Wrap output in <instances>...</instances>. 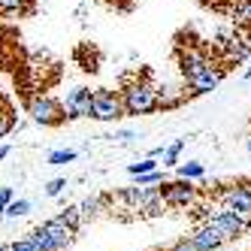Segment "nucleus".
Listing matches in <instances>:
<instances>
[{
  "mask_svg": "<svg viewBox=\"0 0 251 251\" xmlns=\"http://www.w3.org/2000/svg\"><path fill=\"white\" fill-rule=\"evenodd\" d=\"M12 130V115H0V136H6Z\"/></svg>",
  "mask_w": 251,
  "mask_h": 251,
  "instance_id": "nucleus-18",
  "label": "nucleus"
},
{
  "mask_svg": "<svg viewBox=\"0 0 251 251\" xmlns=\"http://www.w3.org/2000/svg\"><path fill=\"white\" fill-rule=\"evenodd\" d=\"M0 251H12V248H9V245H0Z\"/></svg>",
  "mask_w": 251,
  "mask_h": 251,
  "instance_id": "nucleus-23",
  "label": "nucleus"
},
{
  "mask_svg": "<svg viewBox=\"0 0 251 251\" xmlns=\"http://www.w3.org/2000/svg\"><path fill=\"white\" fill-rule=\"evenodd\" d=\"M70 160H76V151L73 149H58L49 154V164L51 167H61V164H70Z\"/></svg>",
  "mask_w": 251,
  "mask_h": 251,
  "instance_id": "nucleus-10",
  "label": "nucleus"
},
{
  "mask_svg": "<svg viewBox=\"0 0 251 251\" xmlns=\"http://www.w3.org/2000/svg\"><path fill=\"white\" fill-rule=\"evenodd\" d=\"M12 200V188H0V206H6Z\"/></svg>",
  "mask_w": 251,
  "mask_h": 251,
  "instance_id": "nucleus-20",
  "label": "nucleus"
},
{
  "mask_svg": "<svg viewBox=\"0 0 251 251\" xmlns=\"http://www.w3.org/2000/svg\"><path fill=\"white\" fill-rule=\"evenodd\" d=\"M185 149V139H176L170 149H164V167H176V160H178V151Z\"/></svg>",
  "mask_w": 251,
  "mask_h": 251,
  "instance_id": "nucleus-12",
  "label": "nucleus"
},
{
  "mask_svg": "<svg viewBox=\"0 0 251 251\" xmlns=\"http://www.w3.org/2000/svg\"><path fill=\"white\" fill-rule=\"evenodd\" d=\"M6 154H9V146H0V160H3Z\"/></svg>",
  "mask_w": 251,
  "mask_h": 251,
  "instance_id": "nucleus-21",
  "label": "nucleus"
},
{
  "mask_svg": "<svg viewBox=\"0 0 251 251\" xmlns=\"http://www.w3.org/2000/svg\"><path fill=\"white\" fill-rule=\"evenodd\" d=\"M91 118H97V121H118V118H124L121 94L109 91V88L91 91Z\"/></svg>",
  "mask_w": 251,
  "mask_h": 251,
  "instance_id": "nucleus-3",
  "label": "nucleus"
},
{
  "mask_svg": "<svg viewBox=\"0 0 251 251\" xmlns=\"http://www.w3.org/2000/svg\"><path fill=\"white\" fill-rule=\"evenodd\" d=\"M248 151H251V142H248Z\"/></svg>",
  "mask_w": 251,
  "mask_h": 251,
  "instance_id": "nucleus-25",
  "label": "nucleus"
},
{
  "mask_svg": "<svg viewBox=\"0 0 251 251\" xmlns=\"http://www.w3.org/2000/svg\"><path fill=\"white\" fill-rule=\"evenodd\" d=\"M178 176H182V178H200V176H203V167L191 160V164H182V167H178Z\"/></svg>",
  "mask_w": 251,
  "mask_h": 251,
  "instance_id": "nucleus-15",
  "label": "nucleus"
},
{
  "mask_svg": "<svg viewBox=\"0 0 251 251\" xmlns=\"http://www.w3.org/2000/svg\"><path fill=\"white\" fill-rule=\"evenodd\" d=\"M27 112H30V118L37 121V124H46V127H55V124H61V121L67 118L64 106H61L55 97H43V94H37V97L30 100Z\"/></svg>",
  "mask_w": 251,
  "mask_h": 251,
  "instance_id": "nucleus-5",
  "label": "nucleus"
},
{
  "mask_svg": "<svg viewBox=\"0 0 251 251\" xmlns=\"http://www.w3.org/2000/svg\"><path fill=\"white\" fill-rule=\"evenodd\" d=\"M30 242L37 245V251H55V245H51V233L46 230V224H40L37 230H33V236H30Z\"/></svg>",
  "mask_w": 251,
  "mask_h": 251,
  "instance_id": "nucleus-8",
  "label": "nucleus"
},
{
  "mask_svg": "<svg viewBox=\"0 0 251 251\" xmlns=\"http://www.w3.org/2000/svg\"><path fill=\"white\" fill-rule=\"evenodd\" d=\"M33 6V0H0V12L3 15H22Z\"/></svg>",
  "mask_w": 251,
  "mask_h": 251,
  "instance_id": "nucleus-7",
  "label": "nucleus"
},
{
  "mask_svg": "<svg viewBox=\"0 0 251 251\" xmlns=\"http://www.w3.org/2000/svg\"><path fill=\"white\" fill-rule=\"evenodd\" d=\"M178 73H182V79H185L188 94L197 97V94L215 91V88L221 85L227 70L215 64L203 49L188 46V49H178Z\"/></svg>",
  "mask_w": 251,
  "mask_h": 251,
  "instance_id": "nucleus-1",
  "label": "nucleus"
},
{
  "mask_svg": "<svg viewBox=\"0 0 251 251\" xmlns=\"http://www.w3.org/2000/svg\"><path fill=\"white\" fill-rule=\"evenodd\" d=\"M245 79H251V67H248V70H245Z\"/></svg>",
  "mask_w": 251,
  "mask_h": 251,
  "instance_id": "nucleus-22",
  "label": "nucleus"
},
{
  "mask_svg": "<svg viewBox=\"0 0 251 251\" xmlns=\"http://www.w3.org/2000/svg\"><path fill=\"white\" fill-rule=\"evenodd\" d=\"M27 212H30V200H9L3 206L6 218H22V215H27Z\"/></svg>",
  "mask_w": 251,
  "mask_h": 251,
  "instance_id": "nucleus-9",
  "label": "nucleus"
},
{
  "mask_svg": "<svg viewBox=\"0 0 251 251\" xmlns=\"http://www.w3.org/2000/svg\"><path fill=\"white\" fill-rule=\"evenodd\" d=\"M64 188H67V178H51V182L46 185V194H49V197H58Z\"/></svg>",
  "mask_w": 251,
  "mask_h": 251,
  "instance_id": "nucleus-16",
  "label": "nucleus"
},
{
  "mask_svg": "<svg viewBox=\"0 0 251 251\" xmlns=\"http://www.w3.org/2000/svg\"><path fill=\"white\" fill-rule=\"evenodd\" d=\"M157 194H160V203L178 209V206H191L200 197V188H194L191 178H178V182H160Z\"/></svg>",
  "mask_w": 251,
  "mask_h": 251,
  "instance_id": "nucleus-4",
  "label": "nucleus"
},
{
  "mask_svg": "<svg viewBox=\"0 0 251 251\" xmlns=\"http://www.w3.org/2000/svg\"><path fill=\"white\" fill-rule=\"evenodd\" d=\"M121 106H124V115H149L157 112V91L149 79H124L121 88Z\"/></svg>",
  "mask_w": 251,
  "mask_h": 251,
  "instance_id": "nucleus-2",
  "label": "nucleus"
},
{
  "mask_svg": "<svg viewBox=\"0 0 251 251\" xmlns=\"http://www.w3.org/2000/svg\"><path fill=\"white\" fill-rule=\"evenodd\" d=\"M133 136H136V133H133V130H118V133H112V136H109V139H118V142H130V139H133Z\"/></svg>",
  "mask_w": 251,
  "mask_h": 251,
  "instance_id": "nucleus-19",
  "label": "nucleus"
},
{
  "mask_svg": "<svg viewBox=\"0 0 251 251\" xmlns=\"http://www.w3.org/2000/svg\"><path fill=\"white\" fill-rule=\"evenodd\" d=\"M149 170H157V157H146V160H139V164L127 167L130 176H142V173H149Z\"/></svg>",
  "mask_w": 251,
  "mask_h": 251,
  "instance_id": "nucleus-13",
  "label": "nucleus"
},
{
  "mask_svg": "<svg viewBox=\"0 0 251 251\" xmlns=\"http://www.w3.org/2000/svg\"><path fill=\"white\" fill-rule=\"evenodd\" d=\"M58 218H61L67 227H73V230H76V227H79V218H82V215H79V206H73V209H64V212L58 215Z\"/></svg>",
  "mask_w": 251,
  "mask_h": 251,
  "instance_id": "nucleus-14",
  "label": "nucleus"
},
{
  "mask_svg": "<svg viewBox=\"0 0 251 251\" xmlns=\"http://www.w3.org/2000/svg\"><path fill=\"white\" fill-rule=\"evenodd\" d=\"M0 218H3V206H0Z\"/></svg>",
  "mask_w": 251,
  "mask_h": 251,
  "instance_id": "nucleus-24",
  "label": "nucleus"
},
{
  "mask_svg": "<svg viewBox=\"0 0 251 251\" xmlns=\"http://www.w3.org/2000/svg\"><path fill=\"white\" fill-rule=\"evenodd\" d=\"M67 118H91V88H73L64 100Z\"/></svg>",
  "mask_w": 251,
  "mask_h": 251,
  "instance_id": "nucleus-6",
  "label": "nucleus"
},
{
  "mask_svg": "<svg viewBox=\"0 0 251 251\" xmlns=\"http://www.w3.org/2000/svg\"><path fill=\"white\" fill-rule=\"evenodd\" d=\"M233 19H236V22H242V25H251V0H236Z\"/></svg>",
  "mask_w": 251,
  "mask_h": 251,
  "instance_id": "nucleus-11",
  "label": "nucleus"
},
{
  "mask_svg": "<svg viewBox=\"0 0 251 251\" xmlns=\"http://www.w3.org/2000/svg\"><path fill=\"white\" fill-rule=\"evenodd\" d=\"M9 248H12V251H37V245H33L30 239H22V242H12Z\"/></svg>",
  "mask_w": 251,
  "mask_h": 251,
  "instance_id": "nucleus-17",
  "label": "nucleus"
}]
</instances>
